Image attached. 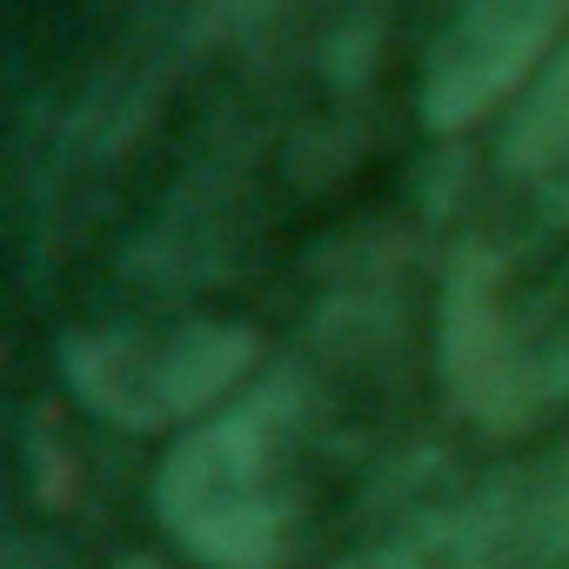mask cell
Here are the masks:
<instances>
[{"label":"cell","instance_id":"1","mask_svg":"<svg viewBox=\"0 0 569 569\" xmlns=\"http://www.w3.org/2000/svg\"><path fill=\"white\" fill-rule=\"evenodd\" d=\"M168 536L208 569H281L296 549V489L281 409L248 402L174 442L154 476Z\"/></svg>","mask_w":569,"mask_h":569},{"label":"cell","instance_id":"2","mask_svg":"<svg viewBox=\"0 0 569 569\" xmlns=\"http://www.w3.org/2000/svg\"><path fill=\"white\" fill-rule=\"evenodd\" d=\"M248 369H254V336L234 322L94 329V336L68 342L74 396L128 436H161V429L201 422Z\"/></svg>","mask_w":569,"mask_h":569},{"label":"cell","instance_id":"3","mask_svg":"<svg viewBox=\"0 0 569 569\" xmlns=\"http://www.w3.org/2000/svg\"><path fill=\"white\" fill-rule=\"evenodd\" d=\"M569 21V0H469L462 21L442 34L436 68L422 81V114L442 134L476 128L489 108H502L556 48Z\"/></svg>","mask_w":569,"mask_h":569},{"label":"cell","instance_id":"4","mask_svg":"<svg viewBox=\"0 0 569 569\" xmlns=\"http://www.w3.org/2000/svg\"><path fill=\"white\" fill-rule=\"evenodd\" d=\"M442 356H449V389L476 422H522L536 389L509 349V322H502V268L489 248H462L456 281H449V329H442Z\"/></svg>","mask_w":569,"mask_h":569},{"label":"cell","instance_id":"5","mask_svg":"<svg viewBox=\"0 0 569 569\" xmlns=\"http://www.w3.org/2000/svg\"><path fill=\"white\" fill-rule=\"evenodd\" d=\"M509 154H516V168H562V161H569V54L542 74L536 101H529L522 121H516Z\"/></svg>","mask_w":569,"mask_h":569}]
</instances>
